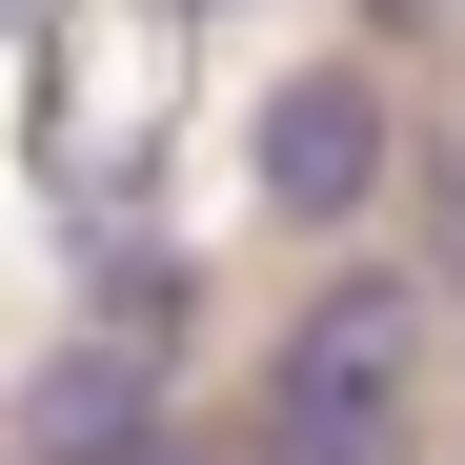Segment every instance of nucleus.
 <instances>
[{"label":"nucleus","mask_w":465,"mask_h":465,"mask_svg":"<svg viewBox=\"0 0 465 465\" xmlns=\"http://www.w3.org/2000/svg\"><path fill=\"white\" fill-rule=\"evenodd\" d=\"M425 324H445L425 263H324L263 344V445L243 465H405L425 445Z\"/></svg>","instance_id":"obj_1"},{"label":"nucleus","mask_w":465,"mask_h":465,"mask_svg":"<svg viewBox=\"0 0 465 465\" xmlns=\"http://www.w3.org/2000/svg\"><path fill=\"white\" fill-rule=\"evenodd\" d=\"M243 203L303 223V243H344V223L405 203V102H384V61H283L243 102Z\"/></svg>","instance_id":"obj_2"},{"label":"nucleus","mask_w":465,"mask_h":465,"mask_svg":"<svg viewBox=\"0 0 465 465\" xmlns=\"http://www.w3.org/2000/svg\"><path fill=\"white\" fill-rule=\"evenodd\" d=\"M21 465H163L183 425H163V324H61L41 364H21V425H0Z\"/></svg>","instance_id":"obj_3"},{"label":"nucleus","mask_w":465,"mask_h":465,"mask_svg":"<svg viewBox=\"0 0 465 465\" xmlns=\"http://www.w3.org/2000/svg\"><path fill=\"white\" fill-rule=\"evenodd\" d=\"M405 223H425L405 263H425V283L465 303V122H425V142H405Z\"/></svg>","instance_id":"obj_4"},{"label":"nucleus","mask_w":465,"mask_h":465,"mask_svg":"<svg viewBox=\"0 0 465 465\" xmlns=\"http://www.w3.org/2000/svg\"><path fill=\"white\" fill-rule=\"evenodd\" d=\"M364 21H384V41H425V21H445V0H364Z\"/></svg>","instance_id":"obj_5"},{"label":"nucleus","mask_w":465,"mask_h":465,"mask_svg":"<svg viewBox=\"0 0 465 465\" xmlns=\"http://www.w3.org/2000/svg\"><path fill=\"white\" fill-rule=\"evenodd\" d=\"M163 465H203V445H163Z\"/></svg>","instance_id":"obj_6"},{"label":"nucleus","mask_w":465,"mask_h":465,"mask_svg":"<svg viewBox=\"0 0 465 465\" xmlns=\"http://www.w3.org/2000/svg\"><path fill=\"white\" fill-rule=\"evenodd\" d=\"M0 465H21V445H0Z\"/></svg>","instance_id":"obj_7"}]
</instances>
